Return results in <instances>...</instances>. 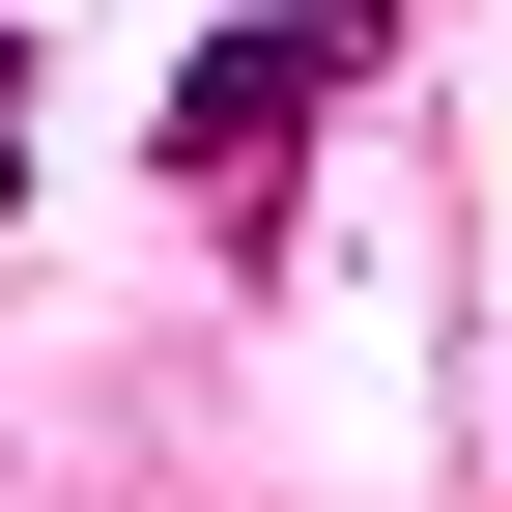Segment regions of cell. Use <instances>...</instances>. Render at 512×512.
<instances>
[{
    "mask_svg": "<svg viewBox=\"0 0 512 512\" xmlns=\"http://www.w3.org/2000/svg\"><path fill=\"white\" fill-rule=\"evenodd\" d=\"M370 57V0H256V29L171 57V200H285V143H313V86Z\"/></svg>",
    "mask_w": 512,
    "mask_h": 512,
    "instance_id": "cell-1",
    "label": "cell"
},
{
    "mask_svg": "<svg viewBox=\"0 0 512 512\" xmlns=\"http://www.w3.org/2000/svg\"><path fill=\"white\" fill-rule=\"evenodd\" d=\"M0 228H29V29H0Z\"/></svg>",
    "mask_w": 512,
    "mask_h": 512,
    "instance_id": "cell-2",
    "label": "cell"
}]
</instances>
